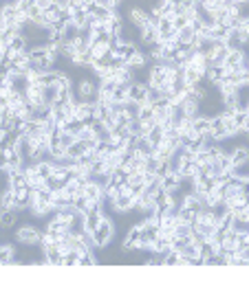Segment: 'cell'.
Instances as JSON below:
<instances>
[{
    "instance_id": "34",
    "label": "cell",
    "mask_w": 249,
    "mask_h": 281,
    "mask_svg": "<svg viewBox=\"0 0 249 281\" xmlns=\"http://www.w3.org/2000/svg\"><path fill=\"white\" fill-rule=\"evenodd\" d=\"M165 3H172V5H179L181 0H165Z\"/></svg>"
},
{
    "instance_id": "27",
    "label": "cell",
    "mask_w": 249,
    "mask_h": 281,
    "mask_svg": "<svg viewBox=\"0 0 249 281\" xmlns=\"http://www.w3.org/2000/svg\"><path fill=\"white\" fill-rule=\"evenodd\" d=\"M57 90H60L57 86H45V88H42V97H45L47 106H51V103L57 99Z\"/></svg>"
},
{
    "instance_id": "30",
    "label": "cell",
    "mask_w": 249,
    "mask_h": 281,
    "mask_svg": "<svg viewBox=\"0 0 249 281\" xmlns=\"http://www.w3.org/2000/svg\"><path fill=\"white\" fill-rule=\"evenodd\" d=\"M77 253L79 250H69V253L62 255V266H77Z\"/></svg>"
},
{
    "instance_id": "12",
    "label": "cell",
    "mask_w": 249,
    "mask_h": 281,
    "mask_svg": "<svg viewBox=\"0 0 249 281\" xmlns=\"http://www.w3.org/2000/svg\"><path fill=\"white\" fill-rule=\"evenodd\" d=\"M245 42H247V38L238 31V29H230V35L225 38V44H227V49L230 51H243Z\"/></svg>"
},
{
    "instance_id": "3",
    "label": "cell",
    "mask_w": 249,
    "mask_h": 281,
    "mask_svg": "<svg viewBox=\"0 0 249 281\" xmlns=\"http://www.w3.org/2000/svg\"><path fill=\"white\" fill-rule=\"evenodd\" d=\"M95 116V103H89V101H73V119L77 121H91Z\"/></svg>"
},
{
    "instance_id": "6",
    "label": "cell",
    "mask_w": 249,
    "mask_h": 281,
    "mask_svg": "<svg viewBox=\"0 0 249 281\" xmlns=\"http://www.w3.org/2000/svg\"><path fill=\"white\" fill-rule=\"evenodd\" d=\"M155 42H159V31L148 20L141 29H139V44H141V46H150V44H155Z\"/></svg>"
},
{
    "instance_id": "13",
    "label": "cell",
    "mask_w": 249,
    "mask_h": 281,
    "mask_svg": "<svg viewBox=\"0 0 249 281\" xmlns=\"http://www.w3.org/2000/svg\"><path fill=\"white\" fill-rule=\"evenodd\" d=\"M115 13H117V11L113 9V7H108V5H104V3H99V0H97V5H95L91 18L97 20V22H108V20L115 16Z\"/></svg>"
},
{
    "instance_id": "23",
    "label": "cell",
    "mask_w": 249,
    "mask_h": 281,
    "mask_svg": "<svg viewBox=\"0 0 249 281\" xmlns=\"http://www.w3.org/2000/svg\"><path fill=\"white\" fill-rule=\"evenodd\" d=\"M227 35H230V27H225V25H214L210 29V38L212 40H223L225 42Z\"/></svg>"
},
{
    "instance_id": "21",
    "label": "cell",
    "mask_w": 249,
    "mask_h": 281,
    "mask_svg": "<svg viewBox=\"0 0 249 281\" xmlns=\"http://www.w3.org/2000/svg\"><path fill=\"white\" fill-rule=\"evenodd\" d=\"M148 64V60H146V53H141V51H137V53L130 57V60L126 62V66H130L133 71H139V68H143V66Z\"/></svg>"
},
{
    "instance_id": "9",
    "label": "cell",
    "mask_w": 249,
    "mask_h": 281,
    "mask_svg": "<svg viewBox=\"0 0 249 281\" xmlns=\"http://www.w3.org/2000/svg\"><path fill=\"white\" fill-rule=\"evenodd\" d=\"M230 158H232L234 169H240L243 165H247V162H249V147H247V145L234 147V150L230 152Z\"/></svg>"
},
{
    "instance_id": "17",
    "label": "cell",
    "mask_w": 249,
    "mask_h": 281,
    "mask_svg": "<svg viewBox=\"0 0 249 281\" xmlns=\"http://www.w3.org/2000/svg\"><path fill=\"white\" fill-rule=\"evenodd\" d=\"M163 136H165V130H163V125H161V123H155V128H152V130L148 132V134H146V138L150 140V145L155 147V150L161 145V140H163Z\"/></svg>"
},
{
    "instance_id": "10",
    "label": "cell",
    "mask_w": 249,
    "mask_h": 281,
    "mask_svg": "<svg viewBox=\"0 0 249 281\" xmlns=\"http://www.w3.org/2000/svg\"><path fill=\"white\" fill-rule=\"evenodd\" d=\"M210 134L214 136V140H223L227 138V132H225V121H223V116L221 114H214L210 119Z\"/></svg>"
},
{
    "instance_id": "19",
    "label": "cell",
    "mask_w": 249,
    "mask_h": 281,
    "mask_svg": "<svg viewBox=\"0 0 249 281\" xmlns=\"http://www.w3.org/2000/svg\"><path fill=\"white\" fill-rule=\"evenodd\" d=\"M13 253H16V246H11L9 242L0 244V264L3 266L13 264Z\"/></svg>"
},
{
    "instance_id": "16",
    "label": "cell",
    "mask_w": 249,
    "mask_h": 281,
    "mask_svg": "<svg viewBox=\"0 0 249 281\" xmlns=\"http://www.w3.org/2000/svg\"><path fill=\"white\" fill-rule=\"evenodd\" d=\"M177 42L179 44H196V31L192 29V25H185L183 29L177 31Z\"/></svg>"
},
{
    "instance_id": "24",
    "label": "cell",
    "mask_w": 249,
    "mask_h": 281,
    "mask_svg": "<svg viewBox=\"0 0 249 281\" xmlns=\"http://www.w3.org/2000/svg\"><path fill=\"white\" fill-rule=\"evenodd\" d=\"M161 266H181V253H179V250H174V248H170L163 255V262H161Z\"/></svg>"
},
{
    "instance_id": "29",
    "label": "cell",
    "mask_w": 249,
    "mask_h": 281,
    "mask_svg": "<svg viewBox=\"0 0 249 281\" xmlns=\"http://www.w3.org/2000/svg\"><path fill=\"white\" fill-rule=\"evenodd\" d=\"M111 97H113V101H126L128 99V86H123V84H117V88H115V90H113V95H111Z\"/></svg>"
},
{
    "instance_id": "11",
    "label": "cell",
    "mask_w": 249,
    "mask_h": 281,
    "mask_svg": "<svg viewBox=\"0 0 249 281\" xmlns=\"http://www.w3.org/2000/svg\"><path fill=\"white\" fill-rule=\"evenodd\" d=\"M18 224V209H0V228L11 231Z\"/></svg>"
},
{
    "instance_id": "14",
    "label": "cell",
    "mask_w": 249,
    "mask_h": 281,
    "mask_svg": "<svg viewBox=\"0 0 249 281\" xmlns=\"http://www.w3.org/2000/svg\"><path fill=\"white\" fill-rule=\"evenodd\" d=\"M159 180H161V189L163 191H174L181 182V174L179 172H168L163 178H159Z\"/></svg>"
},
{
    "instance_id": "5",
    "label": "cell",
    "mask_w": 249,
    "mask_h": 281,
    "mask_svg": "<svg viewBox=\"0 0 249 281\" xmlns=\"http://www.w3.org/2000/svg\"><path fill=\"white\" fill-rule=\"evenodd\" d=\"M223 66L227 71H238V68H247L245 64V51H227Z\"/></svg>"
},
{
    "instance_id": "32",
    "label": "cell",
    "mask_w": 249,
    "mask_h": 281,
    "mask_svg": "<svg viewBox=\"0 0 249 281\" xmlns=\"http://www.w3.org/2000/svg\"><path fill=\"white\" fill-rule=\"evenodd\" d=\"M51 3H53V0H35V5H38L42 11H45V9H47V7H49Z\"/></svg>"
},
{
    "instance_id": "28",
    "label": "cell",
    "mask_w": 249,
    "mask_h": 281,
    "mask_svg": "<svg viewBox=\"0 0 249 281\" xmlns=\"http://www.w3.org/2000/svg\"><path fill=\"white\" fill-rule=\"evenodd\" d=\"M7 46L13 49V51H18V53H20V51H27V40H25V35H23V33H18L16 38H13L9 44H7Z\"/></svg>"
},
{
    "instance_id": "31",
    "label": "cell",
    "mask_w": 249,
    "mask_h": 281,
    "mask_svg": "<svg viewBox=\"0 0 249 281\" xmlns=\"http://www.w3.org/2000/svg\"><path fill=\"white\" fill-rule=\"evenodd\" d=\"M185 25H190V20H188L185 16H181V13H177V16H172V27L177 29V31H179V29H183Z\"/></svg>"
},
{
    "instance_id": "4",
    "label": "cell",
    "mask_w": 249,
    "mask_h": 281,
    "mask_svg": "<svg viewBox=\"0 0 249 281\" xmlns=\"http://www.w3.org/2000/svg\"><path fill=\"white\" fill-rule=\"evenodd\" d=\"M148 81L143 79H135L133 84L128 86V99H133L137 103H146V95H148Z\"/></svg>"
},
{
    "instance_id": "25",
    "label": "cell",
    "mask_w": 249,
    "mask_h": 281,
    "mask_svg": "<svg viewBox=\"0 0 249 281\" xmlns=\"http://www.w3.org/2000/svg\"><path fill=\"white\" fill-rule=\"evenodd\" d=\"M190 233H192V224L177 220V224H174V238H188Z\"/></svg>"
},
{
    "instance_id": "2",
    "label": "cell",
    "mask_w": 249,
    "mask_h": 281,
    "mask_svg": "<svg viewBox=\"0 0 249 281\" xmlns=\"http://www.w3.org/2000/svg\"><path fill=\"white\" fill-rule=\"evenodd\" d=\"M91 235H93L95 248H106L108 244L113 242V238H115V224H113V220L108 218V216H104V218L99 220V224L91 231Z\"/></svg>"
},
{
    "instance_id": "33",
    "label": "cell",
    "mask_w": 249,
    "mask_h": 281,
    "mask_svg": "<svg viewBox=\"0 0 249 281\" xmlns=\"http://www.w3.org/2000/svg\"><path fill=\"white\" fill-rule=\"evenodd\" d=\"M234 3H238V5H245V3H249V0H234Z\"/></svg>"
},
{
    "instance_id": "18",
    "label": "cell",
    "mask_w": 249,
    "mask_h": 281,
    "mask_svg": "<svg viewBox=\"0 0 249 281\" xmlns=\"http://www.w3.org/2000/svg\"><path fill=\"white\" fill-rule=\"evenodd\" d=\"M71 206L73 209H75L77 213H86L89 211V206H91V202H89V198H86L82 191H79V194H75L71 198Z\"/></svg>"
},
{
    "instance_id": "35",
    "label": "cell",
    "mask_w": 249,
    "mask_h": 281,
    "mask_svg": "<svg viewBox=\"0 0 249 281\" xmlns=\"http://www.w3.org/2000/svg\"><path fill=\"white\" fill-rule=\"evenodd\" d=\"M247 112H249V103H247Z\"/></svg>"
},
{
    "instance_id": "20",
    "label": "cell",
    "mask_w": 249,
    "mask_h": 281,
    "mask_svg": "<svg viewBox=\"0 0 249 281\" xmlns=\"http://www.w3.org/2000/svg\"><path fill=\"white\" fill-rule=\"evenodd\" d=\"M11 191H13V200H16L18 209H27V204H29V187H25V189H11Z\"/></svg>"
},
{
    "instance_id": "8",
    "label": "cell",
    "mask_w": 249,
    "mask_h": 281,
    "mask_svg": "<svg viewBox=\"0 0 249 281\" xmlns=\"http://www.w3.org/2000/svg\"><path fill=\"white\" fill-rule=\"evenodd\" d=\"M126 20L130 22V25H135L137 29H141V27L146 25V22H148V11H146L143 7L135 5V7H130V9H128Z\"/></svg>"
},
{
    "instance_id": "15",
    "label": "cell",
    "mask_w": 249,
    "mask_h": 281,
    "mask_svg": "<svg viewBox=\"0 0 249 281\" xmlns=\"http://www.w3.org/2000/svg\"><path fill=\"white\" fill-rule=\"evenodd\" d=\"M225 75H227V68H225L223 64H216V66H210V68L205 71V77L203 79H208L210 84H216V81H221Z\"/></svg>"
},
{
    "instance_id": "26",
    "label": "cell",
    "mask_w": 249,
    "mask_h": 281,
    "mask_svg": "<svg viewBox=\"0 0 249 281\" xmlns=\"http://www.w3.org/2000/svg\"><path fill=\"white\" fill-rule=\"evenodd\" d=\"M194 218H196V211H192V209H190V206H185V204H179V220H181V222H188V224H192Z\"/></svg>"
},
{
    "instance_id": "1",
    "label": "cell",
    "mask_w": 249,
    "mask_h": 281,
    "mask_svg": "<svg viewBox=\"0 0 249 281\" xmlns=\"http://www.w3.org/2000/svg\"><path fill=\"white\" fill-rule=\"evenodd\" d=\"M40 235L42 231L33 222H18L16 231H13V240L18 244H25V246H40Z\"/></svg>"
},
{
    "instance_id": "7",
    "label": "cell",
    "mask_w": 249,
    "mask_h": 281,
    "mask_svg": "<svg viewBox=\"0 0 249 281\" xmlns=\"http://www.w3.org/2000/svg\"><path fill=\"white\" fill-rule=\"evenodd\" d=\"M82 194L89 198V202H101V200H104V187H101L99 182H95V180L84 182Z\"/></svg>"
},
{
    "instance_id": "22",
    "label": "cell",
    "mask_w": 249,
    "mask_h": 281,
    "mask_svg": "<svg viewBox=\"0 0 249 281\" xmlns=\"http://www.w3.org/2000/svg\"><path fill=\"white\" fill-rule=\"evenodd\" d=\"M210 119L212 116H205V114H199L196 119H192V128L199 132V134H203V132L210 130Z\"/></svg>"
}]
</instances>
